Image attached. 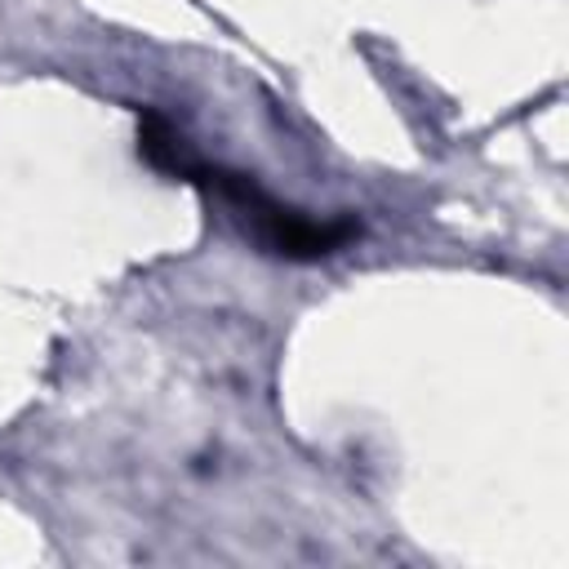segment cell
Returning <instances> with one entry per match:
<instances>
[{
    "instance_id": "cell-2",
    "label": "cell",
    "mask_w": 569,
    "mask_h": 569,
    "mask_svg": "<svg viewBox=\"0 0 569 569\" xmlns=\"http://www.w3.org/2000/svg\"><path fill=\"white\" fill-rule=\"evenodd\" d=\"M138 151L147 156L151 169L173 173V178H182V182H191V173L200 169V160L187 151V142H182V133L169 124V116H160V111H151V107L138 116Z\"/></svg>"
},
{
    "instance_id": "cell-1",
    "label": "cell",
    "mask_w": 569,
    "mask_h": 569,
    "mask_svg": "<svg viewBox=\"0 0 569 569\" xmlns=\"http://www.w3.org/2000/svg\"><path fill=\"white\" fill-rule=\"evenodd\" d=\"M191 182L204 187V191H213L218 200H227V204L244 218L249 236H253L267 253H276V258L316 262V258H329V253L347 249V244L360 236V222H356L351 213H338V218H307V213H298V209H289V204H280V200H271L249 173H236V169H218V164H204V160H200V169L191 173Z\"/></svg>"
}]
</instances>
